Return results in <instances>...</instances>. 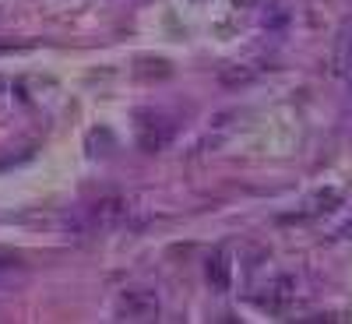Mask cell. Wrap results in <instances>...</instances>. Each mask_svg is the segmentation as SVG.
Listing matches in <instances>:
<instances>
[{
    "instance_id": "1",
    "label": "cell",
    "mask_w": 352,
    "mask_h": 324,
    "mask_svg": "<svg viewBox=\"0 0 352 324\" xmlns=\"http://www.w3.org/2000/svg\"><path fill=\"white\" fill-rule=\"evenodd\" d=\"M159 310H162L159 292L148 285H134V289L120 292V300H116V317L120 321H155Z\"/></svg>"
},
{
    "instance_id": "2",
    "label": "cell",
    "mask_w": 352,
    "mask_h": 324,
    "mask_svg": "<svg viewBox=\"0 0 352 324\" xmlns=\"http://www.w3.org/2000/svg\"><path fill=\"white\" fill-rule=\"evenodd\" d=\"M127 215V201L120 197H102L92 204V212H88V219H92L96 229H113V226H120Z\"/></svg>"
},
{
    "instance_id": "3",
    "label": "cell",
    "mask_w": 352,
    "mask_h": 324,
    "mask_svg": "<svg viewBox=\"0 0 352 324\" xmlns=\"http://www.w3.org/2000/svg\"><path fill=\"white\" fill-rule=\"evenodd\" d=\"M204 275H208V285L215 292H229V285H232V261H229V254L215 250L208 257V264H204Z\"/></svg>"
},
{
    "instance_id": "4",
    "label": "cell",
    "mask_w": 352,
    "mask_h": 324,
    "mask_svg": "<svg viewBox=\"0 0 352 324\" xmlns=\"http://www.w3.org/2000/svg\"><path fill=\"white\" fill-rule=\"evenodd\" d=\"M296 300V282H292L289 275L285 279H278V282H272L268 285V292L261 296V307H268V310H275V314H282V310H289V303Z\"/></svg>"
},
{
    "instance_id": "5",
    "label": "cell",
    "mask_w": 352,
    "mask_h": 324,
    "mask_svg": "<svg viewBox=\"0 0 352 324\" xmlns=\"http://www.w3.org/2000/svg\"><path fill=\"white\" fill-rule=\"evenodd\" d=\"M331 67L338 78H352V21L338 32L335 39V53H331Z\"/></svg>"
},
{
    "instance_id": "6",
    "label": "cell",
    "mask_w": 352,
    "mask_h": 324,
    "mask_svg": "<svg viewBox=\"0 0 352 324\" xmlns=\"http://www.w3.org/2000/svg\"><path fill=\"white\" fill-rule=\"evenodd\" d=\"M292 18L289 4L285 0H264V8H261V25L264 28H285Z\"/></svg>"
},
{
    "instance_id": "7",
    "label": "cell",
    "mask_w": 352,
    "mask_h": 324,
    "mask_svg": "<svg viewBox=\"0 0 352 324\" xmlns=\"http://www.w3.org/2000/svg\"><path fill=\"white\" fill-rule=\"evenodd\" d=\"M345 81H349V99H352V78H345Z\"/></svg>"
}]
</instances>
